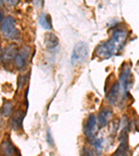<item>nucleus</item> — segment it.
<instances>
[{"label":"nucleus","mask_w":139,"mask_h":156,"mask_svg":"<svg viewBox=\"0 0 139 156\" xmlns=\"http://www.w3.org/2000/svg\"><path fill=\"white\" fill-rule=\"evenodd\" d=\"M126 39L127 33L123 30H117L108 41L98 46L96 49L97 56L102 58H108L116 54L123 48Z\"/></svg>","instance_id":"obj_1"},{"label":"nucleus","mask_w":139,"mask_h":156,"mask_svg":"<svg viewBox=\"0 0 139 156\" xmlns=\"http://www.w3.org/2000/svg\"><path fill=\"white\" fill-rule=\"evenodd\" d=\"M89 49L86 43L79 42L75 44L71 56V63L73 65H82L86 61Z\"/></svg>","instance_id":"obj_2"},{"label":"nucleus","mask_w":139,"mask_h":156,"mask_svg":"<svg viewBox=\"0 0 139 156\" xmlns=\"http://www.w3.org/2000/svg\"><path fill=\"white\" fill-rule=\"evenodd\" d=\"M0 30L5 37L12 38L16 36L17 29L15 26L14 19L11 16L7 17L0 27Z\"/></svg>","instance_id":"obj_3"},{"label":"nucleus","mask_w":139,"mask_h":156,"mask_svg":"<svg viewBox=\"0 0 139 156\" xmlns=\"http://www.w3.org/2000/svg\"><path fill=\"white\" fill-rule=\"evenodd\" d=\"M0 154L2 156H20L17 148L9 139L5 140L0 144Z\"/></svg>","instance_id":"obj_4"},{"label":"nucleus","mask_w":139,"mask_h":156,"mask_svg":"<svg viewBox=\"0 0 139 156\" xmlns=\"http://www.w3.org/2000/svg\"><path fill=\"white\" fill-rule=\"evenodd\" d=\"M30 49L29 47H24L20 50L18 54L15 57V65L17 67H23L26 65L29 57Z\"/></svg>","instance_id":"obj_5"},{"label":"nucleus","mask_w":139,"mask_h":156,"mask_svg":"<svg viewBox=\"0 0 139 156\" xmlns=\"http://www.w3.org/2000/svg\"><path fill=\"white\" fill-rule=\"evenodd\" d=\"M131 69L128 66H125L123 67L122 72L120 73L119 80H120V86L122 87L124 92H127L129 85L130 83L131 80Z\"/></svg>","instance_id":"obj_6"},{"label":"nucleus","mask_w":139,"mask_h":156,"mask_svg":"<svg viewBox=\"0 0 139 156\" xmlns=\"http://www.w3.org/2000/svg\"><path fill=\"white\" fill-rule=\"evenodd\" d=\"M24 118V113L22 110H17V111L13 115V116L10 120V125L11 128L14 130H18L22 128V122Z\"/></svg>","instance_id":"obj_7"},{"label":"nucleus","mask_w":139,"mask_h":156,"mask_svg":"<svg viewBox=\"0 0 139 156\" xmlns=\"http://www.w3.org/2000/svg\"><path fill=\"white\" fill-rule=\"evenodd\" d=\"M111 115H112V110L110 108H106L99 113L97 117L98 124L100 127H104L108 124V121L110 120Z\"/></svg>","instance_id":"obj_8"},{"label":"nucleus","mask_w":139,"mask_h":156,"mask_svg":"<svg viewBox=\"0 0 139 156\" xmlns=\"http://www.w3.org/2000/svg\"><path fill=\"white\" fill-rule=\"evenodd\" d=\"M59 40L55 34L52 33H46L44 37L45 47L49 49H54L59 44Z\"/></svg>","instance_id":"obj_9"},{"label":"nucleus","mask_w":139,"mask_h":156,"mask_svg":"<svg viewBox=\"0 0 139 156\" xmlns=\"http://www.w3.org/2000/svg\"><path fill=\"white\" fill-rule=\"evenodd\" d=\"M120 84L118 83H115L111 87L109 92H108L107 96V99L111 104H115L118 101L120 94Z\"/></svg>","instance_id":"obj_10"},{"label":"nucleus","mask_w":139,"mask_h":156,"mask_svg":"<svg viewBox=\"0 0 139 156\" xmlns=\"http://www.w3.org/2000/svg\"><path fill=\"white\" fill-rule=\"evenodd\" d=\"M96 119L94 115H90L84 127V133L88 137H92L95 131Z\"/></svg>","instance_id":"obj_11"},{"label":"nucleus","mask_w":139,"mask_h":156,"mask_svg":"<svg viewBox=\"0 0 139 156\" xmlns=\"http://www.w3.org/2000/svg\"><path fill=\"white\" fill-rule=\"evenodd\" d=\"M39 23L45 29L51 30L52 29V20L49 15L42 12L39 17Z\"/></svg>","instance_id":"obj_12"},{"label":"nucleus","mask_w":139,"mask_h":156,"mask_svg":"<svg viewBox=\"0 0 139 156\" xmlns=\"http://www.w3.org/2000/svg\"><path fill=\"white\" fill-rule=\"evenodd\" d=\"M16 44L8 45L4 51V57L6 59H11L16 56L17 53Z\"/></svg>","instance_id":"obj_13"},{"label":"nucleus","mask_w":139,"mask_h":156,"mask_svg":"<svg viewBox=\"0 0 139 156\" xmlns=\"http://www.w3.org/2000/svg\"><path fill=\"white\" fill-rule=\"evenodd\" d=\"M13 110V105L11 102H6L3 105L2 107V112L4 115H9L11 114Z\"/></svg>","instance_id":"obj_14"},{"label":"nucleus","mask_w":139,"mask_h":156,"mask_svg":"<svg viewBox=\"0 0 139 156\" xmlns=\"http://www.w3.org/2000/svg\"><path fill=\"white\" fill-rule=\"evenodd\" d=\"M103 142V140L102 139H95L94 141H93V145L95 147V148L98 151L101 150L102 148V143Z\"/></svg>","instance_id":"obj_15"},{"label":"nucleus","mask_w":139,"mask_h":156,"mask_svg":"<svg viewBox=\"0 0 139 156\" xmlns=\"http://www.w3.org/2000/svg\"><path fill=\"white\" fill-rule=\"evenodd\" d=\"M82 156H94L93 151L89 148H85L83 150Z\"/></svg>","instance_id":"obj_16"},{"label":"nucleus","mask_w":139,"mask_h":156,"mask_svg":"<svg viewBox=\"0 0 139 156\" xmlns=\"http://www.w3.org/2000/svg\"><path fill=\"white\" fill-rule=\"evenodd\" d=\"M47 141L50 145H52V144H53V138L52 137L51 133H50L49 130H48L47 133Z\"/></svg>","instance_id":"obj_17"},{"label":"nucleus","mask_w":139,"mask_h":156,"mask_svg":"<svg viewBox=\"0 0 139 156\" xmlns=\"http://www.w3.org/2000/svg\"><path fill=\"white\" fill-rule=\"evenodd\" d=\"M3 57H4V51H3V50H2L1 47H0V62L2 61V58H3Z\"/></svg>","instance_id":"obj_18"},{"label":"nucleus","mask_w":139,"mask_h":156,"mask_svg":"<svg viewBox=\"0 0 139 156\" xmlns=\"http://www.w3.org/2000/svg\"><path fill=\"white\" fill-rule=\"evenodd\" d=\"M4 19V13L2 11H0V22H2Z\"/></svg>","instance_id":"obj_19"},{"label":"nucleus","mask_w":139,"mask_h":156,"mask_svg":"<svg viewBox=\"0 0 139 156\" xmlns=\"http://www.w3.org/2000/svg\"><path fill=\"white\" fill-rule=\"evenodd\" d=\"M2 4H3V2H2V1H0V6H1V5H2Z\"/></svg>","instance_id":"obj_20"},{"label":"nucleus","mask_w":139,"mask_h":156,"mask_svg":"<svg viewBox=\"0 0 139 156\" xmlns=\"http://www.w3.org/2000/svg\"><path fill=\"white\" fill-rule=\"evenodd\" d=\"M137 64L139 65V60H138V62H137Z\"/></svg>","instance_id":"obj_21"}]
</instances>
